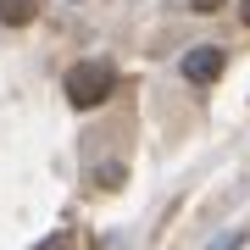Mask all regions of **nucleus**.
Instances as JSON below:
<instances>
[{"label":"nucleus","instance_id":"obj_1","mask_svg":"<svg viewBox=\"0 0 250 250\" xmlns=\"http://www.w3.org/2000/svg\"><path fill=\"white\" fill-rule=\"evenodd\" d=\"M111 89H117V67H111V62H78V67L67 72V100H72L78 111L106 106Z\"/></svg>","mask_w":250,"mask_h":250},{"label":"nucleus","instance_id":"obj_2","mask_svg":"<svg viewBox=\"0 0 250 250\" xmlns=\"http://www.w3.org/2000/svg\"><path fill=\"white\" fill-rule=\"evenodd\" d=\"M217 72H223V50L200 45V50L184 56V78H189V83H217Z\"/></svg>","mask_w":250,"mask_h":250},{"label":"nucleus","instance_id":"obj_3","mask_svg":"<svg viewBox=\"0 0 250 250\" xmlns=\"http://www.w3.org/2000/svg\"><path fill=\"white\" fill-rule=\"evenodd\" d=\"M39 17V0H0V22L6 28H28Z\"/></svg>","mask_w":250,"mask_h":250},{"label":"nucleus","instance_id":"obj_4","mask_svg":"<svg viewBox=\"0 0 250 250\" xmlns=\"http://www.w3.org/2000/svg\"><path fill=\"white\" fill-rule=\"evenodd\" d=\"M239 17H245V22H250V0H245V6H239Z\"/></svg>","mask_w":250,"mask_h":250}]
</instances>
